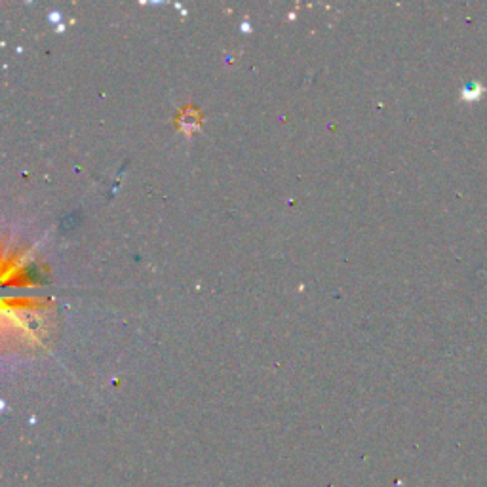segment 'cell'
<instances>
[{"label":"cell","instance_id":"obj_1","mask_svg":"<svg viewBox=\"0 0 487 487\" xmlns=\"http://www.w3.org/2000/svg\"><path fill=\"white\" fill-rule=\"evenodd\" d=\"M485 88L480 82H468V84L463 88V99L465 101H478V99L483 95Z\"/></svg>","mask_w":487,"mask_h":487}]
</instances>
